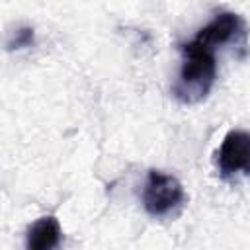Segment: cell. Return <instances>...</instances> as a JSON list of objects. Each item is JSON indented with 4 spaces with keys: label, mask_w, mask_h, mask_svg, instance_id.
I'll return each mask as SVG.
<instances>
[{
    "label": "cell",
    "mask_w": 250,
    "mask_h": 250,
    "mask_svg": "<svg viewBox=\"0 0 250 250\" xmlns=\"http://www.w3.org/2000/svg\"><path fill=\"white\" fill-rule=\"evenodd\" d=\"M182 64L178 80L172 86V94L180 104L193 105L205 100L217 80V57L215 51L197 39H189L180 47Z\"/></svg>",
    "instance_id": "cell-1"
},
{
    "label": "cell",
    "mask_w": 250,
    "mask_h": 250,
    "mask_svg": "<svg viewBox=\"0 0 250 250\" xmlns=\"http://www.w3.org/2000/svg\"><path fill=\"white\" fill-rule=\"evenodd\" d=\"M141 201L145 211L154 219L174 217L186 205V189L176 176L152 168L146 172Z\"/></svg>",
    "instance_id": "cell-2"
},
{
    "label": "cell",
    "mask_w": 250,
    "mask_h": 250,
    "mask_svg": "<svg viewBox=\"0 0 250 250\" xmlns=\"http://www.w3.org/2000/svg\"><path fill=\"white\" fill-rule=\"evenodd\" d=\"M215 162L223 178L250 176V131H229L215 152Z\"/></svg>",
    "instance_id": "cell-3"
},
{
    "label": "cell",
    "mask_w": 250,
    "mask_h": 250,
    "mask_svg": "<svg viewBox=\"0 0 250 250\" xmlns=\"http://www.w3.org/2000/svg\"><path fill=\"white\" fill-rule=\"evenodd\" d=\"M193 39L211 47L213 51L219 49L221 45L244 43L246 41V23L234 12H219L217 16H213V20L209 23H205L195 33Z\"/></svg>",
    "instance_id": "cell-4"
},
{
    "label": "cell",
    "mask_w": 250,
    "mask_h": 250,
    "mask_svg": "<svg viewBox=\"0 0 250 250\" xmlns=\"http://www.w3.org/2000/svg\"><path fill=\"white\" fill-rule=\"evenodd\" d=\"M61 240H62V230L53 215L37 219L27 227L25 232V246L29 250H51L57 248Z\"/></svg>",
    "instance_id": "cell-5"
},
{
    "label": "cell",
    "mask_w": 250,
    "mask_h": 250,
    "mask_svg": "<svg viewBox=\"0 0 250 250\" xmlns=\"http://www.w3.org/2000/svg\"><path fill=\"white\" fill-rule=\"evenodd\" d=\"M33 43H35V31H33V27L21 25V27H18V29H14L10 33V37L6 41V47H8V51H21V49L33 47Z\"/></svg>",
    "instance_id": "cell-6"
}]
</instances>
